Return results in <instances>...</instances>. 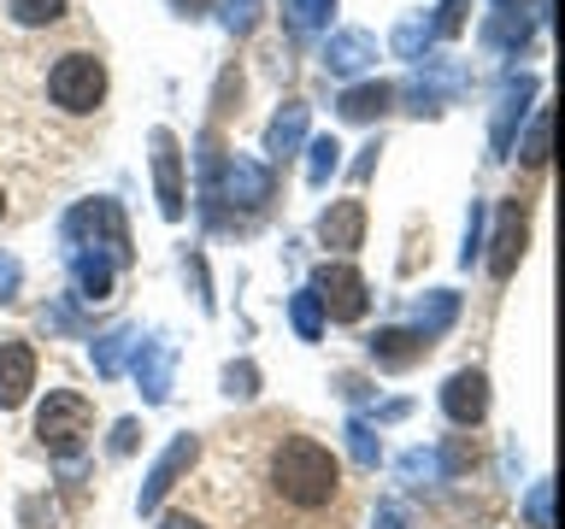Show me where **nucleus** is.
<instances>
[{
  "label": "nucleus",
  "instance_id": "f257e3e1",
  "mask_svg": "<svg viewBox=\"0 0 565 529\" xmlns=\"http://www.w3.org/2000/svg\"><path fill=\"white\" fill-rule=\"evenodd\" d=\"M271 483L282 500L295 506H330L335 488H342V465H335L330 447H318L312 435H289L271 458Z\"/></svg>",
  "mask_w": 565,
  "mask_h": 529
},
{
  "label": "nucleus",
  "instance_id": "f03ea898",
  "mask_svg": "<svg viewBox=\"0 0 565 529\" xmlns=\"http://www.w3.org/2000/svg\"><path fill=\"white\" fill-rule=\"evenodd\" d=\"M88 430H95V406L77 388H53L42 400V412H35V435H42V447L53 458H71L88 441Z\"/></svg>",
  "mask_w": 565,
  "mask_h": 529
},
{
  "label": "nucleus",
  "instance_id": "7ed1b4c3",
  "mask_svg": "<svg viewBox=\"0 0 565 529\" xmlns=\"http://www.w3.org/2000/svg\"><path fill=\"white\" fill-rule=\"evenodd\" d=\"M47 95L60 112H95L106 100V65L95 53H65V60L47 71Z\"/></svg>",
  "mask_w": 565,
  "mask_h": 529
},
{
  "label": "nucleus",
  "instance_id": "20e7f679",
  "mask_svg": "<svg viewBox=\"0 0 565 529\" xmlns=\"http://www.w3.org/2000/svg\"><path fill=\"white\" fill-rule=\"evenodd\" d=\"M312 300H318V312H330L335 324H360L365 317V277L353 271V264H324L312 282Z\"/></svg>",
  "mask_w": 565,
  "mask_h": 529
},
{
  "label": "nucleus",
  "instance_id": "39448f33",
  "mask_svg": "<svg viewBox=\"0 0 565 529\" xmlns=\"http://www.w3.org/2000/svg\"><path fill=\"white\" fill-rule=\"evenodd\" d=\"M194 458H201V435H177L171 447H166V458L148 471V483H141V511H153L159 500H166V494L183 483V471L194 465Z\"/></svg>",
  "mask_w": 565,
  "mask_h": 529
},
{
  "label": "nucleus",
  "instance_id": "423d86ee",
  "mask_svg": "<svg viewBox=\"0 0 565 529\" xmlns=\"http://www.w3.org/2000/svg\"><path fill=\"white\" fill-rule=\"evenodd\" d=\"M441 412L454 423H483V412H489V377L483 370H454V377L441 382Z\"/></svg>",
  "mask_w": 565,
  "mask_h": 529
},
{
  "label": "nucleus",
  "instance_id": "0eeeda50",
  "mask_svg": "<svg viewBox=\"0 0 565 529\" xmlns=\"http://www.w3.org/2000/svg\"><path fill=\"white\" fill-rule=\"evenodd\" d=\"M35 388V353L30 342H0V412L24 406Z\"/></svg>",
  "mask_w": 565,
  "mask_h": 529
},
{
  "label": "nucleus",
  "instance_id": "6e6552de",
  "mask_svg": "<svg viewBox=\"0 0 565 529\" xmlns=\"http://www.w3.org/2000/svg\"><path fill=\"white\" fill-rule=\"evenodd\" d=\"M153 176H159V212H166V218H183V171H177L171 130H153Z\"/></svg>",
  "mask_w": 565,
  "mask_h": 529
},
{
  "label": "nucleus",
  "instance_id": "1a4fd4ad",
  "mask_svg": "<svg viewBox=\"0 0 565 529\" xmlns=\"http://www.w3.org/2000/svg\"><path fill=\"white\" fill-rule=\"evenodd\" d=\"M360 236H365V206L360 201H335L324 218H318V241L335 247V253H353Z\"/></svg>",
  "mask_w": 565,
  "mask_h": 529
},
{
  "label": "nucleus",
  "instance_id": "9d476101",
  "mask_svg": "<svg viewBox=\"0 0 565 529\" xmlns=\"http://www.w3.org/2000/svg\"><path fill=\"white\" fill-rule=\"evenodd\" d=\"M171 342H136V377H141V395H148L153 406L171 395Z\"/></svg>",
  "mask_w": 565,
  "mask_h": 529
},
{
  "label": "nucleus",
  "instance_id": "9b49d317",
  "mask_svg": "<svg viewBox=\"0 0 565 529\" xmlns=\"http://www.w3.org/2000/svg\"><path fill=\"white\" fill-rule=\"evenodd\" d=\"M424 347H430V342H424L418 330H377V335H371V359H377L383 370H406Z\"/></svg>",
  "mask_w": 565,
  "mask_h": 529
},
{
  "label": "nucleus",
  "instance_id": "f8f14e48",
  "mask_svg": "<svg viewBox=\"0 0 565 529\" xmlns=\"http://www.w3.org/2000/svg\"><path fill=\"white\" fill-rule=\"evenodd\" d=\"M71 271H77V294L83 300H106L113 294V259L95 247H71Z\"/></svg>",
  "mask_w": 565,
  "mask_h": 529
},
{
  "label": "nucleus",
  "instance_id": "ddd939ff",
  "mask_svg": "<svg viewBox=\"0 0 565 529\" xmlns=\"http://www.w3.org/2000/svg\"><path fill=\"white\" fill-rule=\"evenodd\" d=\"M519 253H524V206H507L501 212V236H494V253H489V271L494 277H512Z\"/></svg>",
  "mask_w": 565,
  "mask_h": 529
},
{
  "label": "nucleus",
  "instance_id": "4468645a",
  "mask_svg": "<svg viewBox=\"0 0 565 529\" xmlns=\"http://www.w3.org/2000/svg\"><path fill=\"white\" fill-rule=\"evenodd\" d=\"M224 188H230V201L259 206V201H271V171H265V165H247V159H236V165L224 171Z\"/></svg>",
  "mask_w": 565,
  "mask_h": 529
},
{
  "label": "nucleus",
  "instance_id": "2eb2a0df",
  "mask_svg": "<svg viewBox=\"0 0 565 529\" xmlns=\"http://www.w3.org/2000/svg\"><path fill=\"white\" fill-rule=\"evenodd\" d=\"M388 100H395V88H388V83H360V88H348V95H342V118L365 123V118L388 112Z\"/></svg>",
  "mask_w": 565,
  "mask_h": 529
},
{
  "label": "nucleus",
  "instance_id": "dca6fc26",
  "mask_svg": "<svg viewBox=\"0 0 565 529\" xmlns=\"http://www.w3.org/2000/svg\"><path fill=\"white\" fill-rule=\"evenodd\" d=\"M324 60H330V71H353V65H365V60H371V35H360V30L335 35Z\"/></svg>",
  "mask_w": 565,
  "mask_h": 529
},
{
  "label": "nucleus",
  "instance_id": "f3484780",
  "mask_svg": "<svg viewBox=\"0 0 565 529\" xmlns=\"http://www.w3.org/2000/svg\"><path fill=\"white\" fill-rule=\"evenodd\" d=\"M136 342H130V330H106L100 342H95V370L100 377H118L124 370V353H130Z\"/></svg>",
  "mask_w": 565,
  "mask_h": 529
},
{
  "label": "nucleus",
  "instance_id": "a211bd4d",
  "mask_svg": "<svg viewBox=\"0 0 565 529\" xmlns=\"http://www.w3.org/2000/svg\"><path fill=\"white\" fill-rule=\"evenodd\" d=\"M289 317H295L300 342H318V335H324V312H318V300H312V289H300V294L289 300Z\"/></svg>",
  "mask_w": 565,
  "mask_h": 529
},
{
  "label": "nucleus",
  "instance_id": "6ab92c4d",
  "mask_svg": "<svg viewBox=\"0 0 565 529\" xmlns=\"http://www.w3.org/2000/svg\"><path fill=\"white\" fill-rule=\"evenodd\" d=\"M71 0H12V18L18 24H30V30H42V24H60Z\"/></svg>",
  "mask_w": 565,
  "mask_h": 529
},
{
  "label": "nucleus",
  "instance_id": "aec40b11",
  "mask_svg": "<svg viewBox=\"0 0 565 529\" xmlns=\"http://www.w3.org/2000/svg\"><path fill=\"white\" fill-rule=\"evenodd\" d=\"M454 312H459V300H454L448 289H441V294H430V306L418 312V335H424V342H430V335H441V330L454 324Z\"/></svg>",
  "mask_w": 565,
  "mask_h": 529
},
{
  "label": "nucleus",
  "instance_id": "412c9836",
  "mask_svg": "<svg viewBox=\"0 0 565 529\" xmlns=\"http://www.w3.org/2000/svg\"><path fill=\"white\" fill-rule=\"evenodd\" d=\"M300 130H307V106H289V112L271 123V153H277V159H289V148L300 141Z\"/></svg>",
  "mask_w": 565,
  "mask_h": 529
},
{
  "label": "nucleus",
  "instance_id": "4be33fe9",
  "mask_svg": "<svg viewBox=\"0 0 565 529\" xmlns=\"http://www.w3.org/2000/svg\"><path fill=\"white\" fill-rule=\"evenodd\" d=\"M547 506H554V488L536 483V488H530V500H524V518H530V529H554V511H547Z\"/></svg>",
  "mask_w": 565,
  "mask_h": 529
},
{
  "label": "nucleus",
  "instance_id": "5701e85b",
  "mask_svg": "<svg viewBox=\"0 0 565 529\" xmlns=\"http://www.w3.org/2000/svg\"><path fill=\"white\" fill-rule=\"evenodd\" d=\"M436 465L448 471V476H459V471H471V465H477V447H471L466 435H459V441H448V447H441V458H436Z\"/></svg>",
  "mask_w": 565,
  "mask_h": 529
},
{
  "label": "nucleus",
  "instance_id": "b1692460",
  "mask_svg": "<svg viewBox=\"0 0 565 529\" xmlns=\"http://www.w3.org/2000/svg\"><path fill=\"white\" fill-rule=\"evenodd\" d=\"M224 388H230V395H242V400H254V395H259V370L247 365V359L230 365V370H224Z\"/></svg>",
  "mask_w": 565,
  "mask_h": 529
},
{
  "label": "nucleus",
  "instance_id": "393cba45",
  "mask_svg": "<svg viewBox=\"0 0 565 529\" xmlns=\"http://www.w3.org/2000/svg\"><path fill=\"white\" fill-rule=\"evenodd\" d=\"M348 441H353V458H360L365 471H377V441H371L365 423H348Z\"/></svg>",
  "mask_w": 565,
  "mask_h": 529
},
{
  "label": "nucleus",
  "instance_id": "a878e982",
  "mask_svg": "<svg viewBox=\"0 0 565 529\" xmlns=\"http://www.w3.org/2000/svg\"><path fill=\"white\" fill-rule=\"evenodd\" d=\"M335 153H342V148H335V141H312V183H324V176L335 171Z\"/></svg>",
  "mask_w": 565,
  "mask_h": 529
},
{
  "label": "nucleus",
  "instance_id": "bb28decb",
  "mask_svg": "<svg viewBox=\"0 0 565 529\" xmlns=\"http://www.w3.org/2000/svg\"><path fill=\"white\" fill-rule=\"evenodd\" d=\"M377 529H413V511H406L401 500H383L377 506Z\"/></svg>",
  "mask_w": 565,
  "mask_h": 529
},
{
  "label": "nucleus",
  "instance_id": "cd10ccee",
  "mask_svg": "<svg viewBox=\"0 0 565 529\" xmlns=\"http://www.w3.org/2000/svg\"><path fill=\"white\" fill-rule=\"evenodd\" d=\"M254 7H259V0H230V30H242V35L254 30V18H259Z\"/></svg>",
  "mask_w": 565,
  "mask_h": 529
},
{
  "label": "nucleus",
  "instance_id": "c85d7f7f",
  "mask_svg": "<svg viewBox=\"0 0 565 529\" xmlns=\"http://www.w3.org/2000/svg\"><path fill=\"white\" fill-rule=\"evenodd\" d=\"M524 159H530V165H542V159H547V118H536V130H530V141H524Z\"/></svg>",
  "mask_w": 565,
  "mask_h": 529
},
{
  "label": "nucleus",
  "instance_id": "c756f323",
  "mask_svg": "<svg viewBox=\"0 0 565 529\" xmlns=\"http://www.w3.org/2000/svg\"><path fill=\"white\" fill-rule=\"evenodd\" d=\"M18 277H24V271H18V259L0 253V300H12V294H18Z\"/></svg>",
  "mask_w": 565,
  "mask_h": 529
},
{
  "label": "nucleus",
  "instance_id": "7c9ffc66",
  "mask_svg": "<svg viewBox=\"0 0 565 529\" xmlns=\"http://www.w3.org/2000/svg\"><path fill=\"white\" fill-rule=\"evenodd\" d=\"M136 435H141V423H136V418H124L118 430H113V453H130V447H136Z\"/></svg>",
  "mask_w": 565,
  "mask_h": 529
},
{
  "label": "nucleus",
  "instance_id": "2f4dec72",
  "mask_svg": "<svg viewBox=\"0 0 565 529\" xmlns=\"http://www.w3.org/2000/svg\"><path fill=\"white\" fill-rule=\"evenodd\" d=\"M159 529H206V523H194V518H183V511H171V518L159 523Z\"/></svg>",
  "mask_w": 565,
  "mask_h": 529
},
{
  "label": "nucleus",
  "instance_id": "473e14b6",
  "mask_svg": "<svg viewBox=\"0 0 565 529\" xmlns=\"http://www.w3.org/2000/svg\"><path fill=\"white\" fill-rule=\"evenodd\" d=\"M0 212H7V194H0Z\"/></svg>",
  "mask_w": 565,
  "mask_h": 529
},
{
  "label": "nucleus",
  "instance_id": "72a5a7b5",
  "mask_svg": "<svg viewBox=\"0 0 565 529\" xmlns=\"http://www.w3.org/2000/svg\"><path fill=\"white\" fill-rule=\"evenodd\" d=\"M501 7H512V0H501Z\"/></svg>",
  "mask_w": 565,
  "mask_h": 529
}]
</instances>
